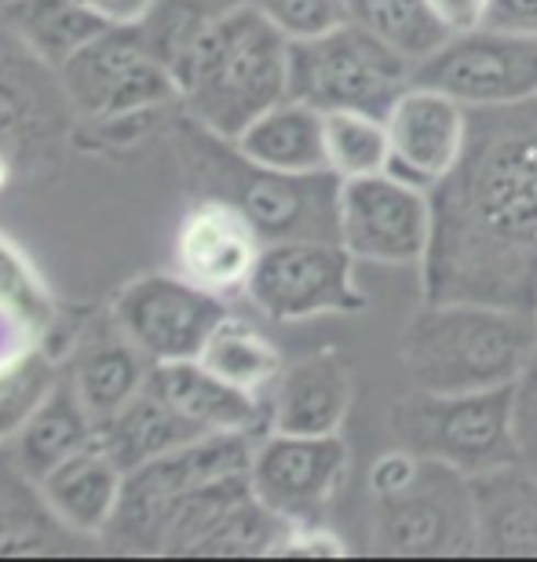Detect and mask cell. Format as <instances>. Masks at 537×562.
<instances>
[{
	"label": "cell",
	"mask_w": 537,
	"mask_h": 562,
	"mask_svg": "<svg viewBox=\"0 0 537 562\" xmlns=\"http://www.w3.org/2000/svg\"><path fill=\"white\" fill-rule=\"evenodd\" d=\"M256 438L260 435L249 431H212L150 460V464L128 471L118 512L103 533L125 552L161 555V537L176 501L187 490L205 486V482L249 475Z\"/></svg>",
	"instance_id": "8"
},
{
	"label": "cell",
	"mask_w": 537,
	"mask_h": 562,
	"mask_svg": "<svg viewBox=\"0 0 537 562\" xmlns=\"http://www.w3.org/2000/svg\"><path fill=\"white\" fill-rule=\"evenodd\" d=\"M351 398L355 384L348 362L337 351H311L278 373L267 395V413H271L267 431L337 435L340 424L348 420Z\"/></svg>",
	"instance_id": "17"
},
{
	"label": "cell",
	"mask_w": 537,
	"mask_h": 562,
	"mask_svg": "<svg viewBox=\"0 0 537 562\" xmlns=\"http://www.w3.org/2000/svg\"><path fill=\"white\" fill-rule=\"evenodd\" d=\"M348 15L388 48L406 55L413 66L454 37V30L432 8V0H348Z\"/></svg>",
	"instance_id": "27"
},
{
	"label": "cell",
	"mask_w": 537,
	"mask_h": 562,
	"mask_svg": "<svg viewBox=\"0 0 537 562\" xmlns=\"http://www.w3.org/2000/svg\"><path fill=\"white\" fill-rule=\"evenodd\" d=\"M432 8L439 11L443 22H446V26H450L454 33H465V30L483 26L490 0H432Z\"/></svg>",
	"instance_id": "37"
},
{
	"label": "cell",
	"mask_w": 537,
	"mask_h": 562,
	"mask_svg": "<svg viewBox=\"0 0 537 562\" xmlns=\"http://www.w3.org/2000/svg\"><path fill=\"white\" fill-rule=\"evenodd\" d=\"M348 442L337 435L264 431L249 460V486L289 526L322 522L348 475Z\"/></svg>",
	"instance_id": "13"
},
{
	"label": "cell",
	"mask_w": 537,
	"mask_h": 562,
	"mask_svg": "<svg viewBox=\"0 0 537 562\" xmlns=\"http://www.w3.org/2000/svg\"><path fill=\"white\" fill-rule=\"evenodd\" d=\"M286 530L289 522L282 515H275L264 501H256V493H249L212 526V533L194 548L190 559H271Z\"/></svg>",
	"instance_id": "29"
},
{
	"label": "cell",
	"mask_w": 537,
	"mask_h": 562,
	"mask_svg": "<svg viewBox=\"0 0 537 562\" xmlns=\"http://www.w3.org/2000/svg\"><path fill=\"white\" fill-rule=\"evenodd\" d=\"M534 318H537V307H534Z\"/></svg>",
	"instance_id": "41"
},
{
	"label": "cell",
	"mask_w": 537,
	"mask_h": 562,
	"mask_svg": "<svg viewBox=\"0 0 537 562\" xmlns=\"http://www.w3.org/2000/svg\"><path fill=\"white\" fill-rule=\"evenodd\" d=\"M264 249L260 231L238 209L216 198H198L176 231V267L194 285L227 296L245 289L256 256Z\"/></svg>",
	"instance_id": "16"
},
{
	"label": "cell",
	"mask_w": 537,
	"mask_h": 562,
	"mask_svg": "<svg viewBox=\"0 0 537 562\" xmlns=\"http://www.w3.org/2000/svg\"><path fill=\"white\" fill-rule=\"evenodd\" d=\"M0 303H19V307L33 311L37 318L52 322V296L44 289L41 274L33 271L30 260L0 234Z\"/></svg>",
	"instance_id": "33"
},
{
	"label": "cell",
	"mask_w": 537,
	"mask_h": 562,
	"mask_svg": "<svg viewBox=\"0 0 537 562\" xmlns=\"http://www.w3.org/2000/svg\"><path fill=\"white\" fill-rule=\"evenodd\" d=\"M391 172L424 190L454 172L468 143V106L443 88L413 81L388 110Z\"/></svg>",
	"instance_id": "15"
},
{
	"label": "cell",
	"mask_w": 537,
	"mask_h": 562,
	"mask_svg": "<svg viewBox=\"0 0 537 562\" xmlns=\"http://www.w3.org/2000/svg\"><path fill=\"white\" fill-rule=\"evenodd\" d=\"M534 358L537 318L497 303L424 300L399 336V362L410 384L435 395L523 384Z\"/></svg>",
	"instance_id": "2"
},
{
	"label": "cell",
	"mask_w": 537,
	"mask_h": 562,
	"mask_svg": "<svg viewBox=\"0 0 537 562\" xmlns=\"http://www.w3.org/2000/svg\"><path fill=\"white\" fill-rule=\"evenodd\" d=\"M388 427L395 446L410 453L479 475L519 460V384L461 395L413 387L391 406Z\"/></svg>",
	"instance_id": "5"
},
{
	"label": "cell",
	"mask_w": 537,
	"mask_h": 562,
	"mask_svg": "<svg viewBox=\"0 0 537 562\" xmlns=\"http://www.w3.org/2000/svg\"><path fill=\"white\" fill-rule=\"evenodd\" d=\"M337 238L358 263L421 267L432 245V194L395 172L340 179Z\"/></svg>",
	"instance_id": "11"
},
{
	"label": "cell",
	"mask_w": 537,
	"mask_h": 562,
	"mask_svg": "<svg viewBox=\"0 0 537 562\" xmlns=\"http://www.w3.org/2000/svg\"><path fill=\"white\" fill-rule=\"evenodd\" d=\"M48 325L52 322L37 318V314L19 307V303H0V369L22 355H30L33 347H41Z\"/></svg>",
	"instance_id": "34"
},
{
	"label": "cell",
	"mask_w": 537,
	"mask_h": 562,
	"mask_svg": "<svg viewBox=\"0 0 537 562\" xmlns=\"http://www.w3.org/2000/svg\"><path fill=\"white\" fill-rule=\"evenodd\" d=\"M150 358L128 340L118 318L110 325L81 333V344L70 358V384L81 395L88 413L99 420L114 417V413L139 395L150 380Z\"/></svg>",
	"instance_id": "20"
},
{
	"label": "cell",
	"mask_w": 537,
	"mask_h": 562,
	"mask_svg": "<svg viewBox=\"0 0 537 562\" xmlns=\"http://www.w3.org/2000/svg\"><path fill=\"white\" fill-rule=\"evenodd\" d=\"M355 256L340 238H278L264 241L245 281V296L275 322H307L322 314L366 311V292L355 281Z\"/></svg>",
	"instance_id": "9"
},
{
	"label": "cell",
	"mask_w": 537,
	"mask_h": 562,
	"mask_svg": "<svg viewBox=\"0 0 537 562\" xmlns=\"http://www.w3.org/2000/svg\"><path fill=\"white\" fill-rule=\"evenodd\" d=\"M187 183L198 198L227 201L260 231L264 241L278 238H337V190L333 172L289 176L249 161L234 139H223L194 117L179 132Z\"/></svg>",
	"instance_id": "4"
},
{
	"label": "cell",
	"mask_w": 537,
	"mask_h": 562,
	"mask_svg": "<svg viewBox=\"0 0 537 562\" xmlns=\"http://www.w3.org/2000/svg\"><path fill=\"white\" fill-rule=\"evenodd\" d=\"M4 19L11 33L55 70L92 37L114 26L103 11L85 0H11Z\"/></svg>",
	"instance_id": "25"
},
{
	"label": "cell",
	"mask_w": 537,
	"mask_h": 562,
	"mask_svg": "<svg viewBox=\"0 0 537 562\" xmlns=\"http://www.w3.org/2000/svg\"><path fill=\"white\" fill-rule=\"evenodd\" d=\"M289 41H311L351 22L348 0H249Z\"/></svg>",
	"instance_id": "32"
},
{
	"label": "cell",
	"mask_w": 537,
	"mask_h": 562,
	"mask_svg": "<svg viewBox=\"0 0 537 562\" xmlns=\"http://www.w3.org/2000/svg\"><path fill=\"white\" fill-rule=\"evenodd\" d=\"M22 132V103L15 99V88L0 85V146L8 150V143Z\"/></svg>",
	"instance_id": "38"
},
{
	"label": "cell",
	"mask_w": 537,
	"mask_h": 562,
	"mask_svg": "<svg viewBox=\"0 0 537 562\" xmlns=\"http://www.w3.org/2000/svg\"><path fill=\"white\" fill-rule=\"evenodd\" d=\"M201 435H212V431H201L198 424H190L183 413H176L169 402L161 395H154L150 387H143L136 398L125 402L114 417L99 420V431H96V442L114 457V464L125 471H136L150 460H158L172 449L194 442Z\"/></svg>",
	"instance_id": "23"
},
{
	"label": "cell",
	"mask_w": 537,
	"mask_h": 562,
	"mask_svg": "<svg viewBox=\"0 0 537 562\" xmlns=\"http://www.w3.org/2000/svg\"><path fill=\"white\" fill-rule=\"evenodd\" d=\"M85 4H92V8H99V11H103V0H85Z\"/></svg>",
	"instance_id": "40"
},
{
	"label": "cell",
	"mask_w": 537,
	"mask_h": 562,
	"mask_svg": "<svg viewBox=\"0 0 537 562\" xmlns=\"http://www.w3.org/2000/svg\"><path fill=\"white\" fill-rule=\"evenodd\" d=\"M326 168L337 179H362L391 172L388 121L358 110H329L326 114Z\"/></svg>",
	"instance_id": "28"
},
{
	"label": "cell",
	"mask_w": 537,
	"mask_h": 562,
	"mask_svg": "<svg viewBox=\"0 0 537 562\" xmlns=\"http://www.w3.org/2000/svg\"><path fill=\"white\" fill-rule=\"evenodd\" d=\"M147 387L161 395L176 413H183L201 431H249L264 435L271 427L267 398H256L249 391H238L227 380H220L198 358L179 362H154Z\"/></svg>",
	"instance_id": "18"
},
{
	"label": "cell",
	"mask_w": 537,
	"mask_h": 562,
	"mask_svg": "<svg viewBox=\"0 0 537 562\" xmlns=\"http://www.w3.org/2000/svg\"><path fill=\"white\" fill-rule=\"evenodd\" d=\"M63 92L88 121L150 114L179 99L176 77L150 52L139 22H114L59 66Z\"/></svg>",
	"instance_id": "10"
},
{
	"label": "cell",
	"mask_w": 537,
	"mask_h": 562,
	"mask_svg": "<svg viewBox=\"0 0 537 562\" xmlns=\"http://www.w3.org/2000/svg\"><path fill=\"white\" fill-rule=\"evenodd\" d=\"M125 486V471L114 464V457L103 446L92 442L81 453L66 457L48 475L37 482L41 501L66 530L99 537L110 526Z\"/></svg>",
	"instance_id": "21"
},
{
	"label": "cell",
	"mask_w": 537,
	"mask_h": 562,
	"mask_svg": "<svg viewBox=\"0 0 537 562\" xmlns=\"http://www.w3.org/2000/svg\"><path fill=\"white\" fill-rule=\"evenodd\" d=\"M11 172H15V157H11V150L0 146V190L11 183Z\"/></svg>",
	"instance_id": "39"
},
{
	"label": "cell",
	"mask_w": 537,
	"mask_h": 562,
	"mask_svg": "<svg viewBox=\"0 0 537 562\" xmlns=\"http://www.w3.org/2000/svg\"><path fill=\"white\" fill-rule=\"evenodd\" d=\"M234 146H238L249 161L275 168V172H289V176L329 172L326 168V114L293 95H286L282 103H275L256 121H249V125L234 136Z\"/></svg>",
	"instance_id": "22"
},
{
	"label": "cell",
	"mask_w": 537,
	"mask_h": 562,
	"mask_svg": "<svg viewBox=\"0 0 537 562\" xmlns=\"http://www.w3.org/2000/svg\"><path fill=\"white\" fill-rule=\"evenodd\" d=\"M344 555H348V544L322 522L289 526L275 552V559H344Z\"/></svg>",
	"instance_id": "35"
},
{
	"label": "cell",
	"mask_w": 537,
	"mask_h": 562,
	"mask_svg": "<svg viewBox=\"0 0 537 562\" xmlns=\"http://www.w3.org/2000/svg\"><path fill=\"white\" fill-rule=\"evenodd\" d=\"M96 431H99V424L92 413H88L81 395L74 391V384L70 380H59L52 395L19 427V435L11 438L8 446H11V453H15V464L26 471V479L41 482L55 464L81 453L85 446H92Z\"/></svg>",
	"instance_id": "24"
},
{
	"label": "cell",
	"mask_w": 537,
	"mask_h": 562,
	"mask_svg": "<svg viewBox=\"0 0 537 562\" xmlns=\"http://www.w3.org/2000/svg\"><path fill=\"white\" fill-rule=\"evenodd\" d=\"M479 559H537V475L519 460L472 475Z\"/></svg>",
	"instance_id": "19"
},
{
	"label": "cell",
	"mask_w": 537,
	"mask_h": 562,
	"mask_svg": "<svg viewBox=\"0 0 537 562\" xmlns=\"http://www.w3.org/2000/svg\"><path fill=\"white\" fill-rule=\"evenodd\" d=\"M369 548L380 559H472L479 552L472 475L421 457L406 486L373 497Z\"/></svg>",
	"instance_id": "6"
},
{
	"label": "cell",
	"mask_w": 537,
	"mask_h": 562,
	"mask_svg": "<svg viewBox=\"0 0 537 562\" xmlns=\"http://www.w3.org/2000/svg\"><path fill=\"white\" fill-rule=\"evenodd\" d=\"M293 41L249 0H234L209 22L183 66L176 88L187 114L234 139L238 132L289 95Z\"/></svg>",
	"instance_id": "3"
},
{
	"label": "cell",
	"mask_w": 537,
	"mask_h": 562,
	"mask_svg": "<svg viewBox=\"0 0 537 562\" xmlns=\"http://www.w3.org/2000/svg\"><path fill=\"white\" fill-rule=\"evenodd\" d=\"M413 70L417 66L406 55L388 48L358 22H344L322 37L293 41L289 95L318 106L322 114L358 110V114L388 117L395 99L413 85Z\"/></svg>",
	"instance_id": "7"
},
{
	"label": "cell",
	"mask_w": 537,
	"mask_h": 562,
	"mask_svg": "<svg viewBox=\"0 0 537 562\" xmlns=\"http://www.w3.org/2000/svg\"><path fill=\"white\" fill-rule=\"evenodd\" d=\"M483 26L537 33V0H490Z\"/></svg>",
	"instance_id": "36"
},
{
	"label": "cell",
	"mask_w": 537,
	"mask_h": 562,
	"mask_svg": "<svg viewBox=\"0 0 537 562\" xmlns=\"http://www.w3.org/2000/svg\"><path fill=\"white\" fill-rule=\"evenodd\" d=\"M59 380L63 376L55 369V355H48L44 347H33L30 355L0 369V442H11L19 435V427L37 413Z\"/></svg>",
	"instance_id": "31"
},
{
	"label": "cell",
	"mask_w": 537,
	"mask_h": 562,
	"mask_svg": "<svg viewBox=\"0 0 537 562\" xmlns=\"http://www.w3.org/2000/svg\"><path fill=\"white\" fill-rule=\"evenodd\" d=\"M413 81L443 88L465 106H508L537 95V33L476 26L454 33L417 63Z\"/></svg>",
	"instance_id": "12"
},
{
	"label": "cell",
	"mask_w": 537,
	"mask_h": 562,
	"mask_svg": "<svg viewBox=\"0 0 537 562\" xmlns=\"http://www.w3.org/2000/svg\"><path fill=\"white\" fill-rule=\"evenodd\" d=\"M110 314L150 362H179L201 355L227 303L183 274H143L118 292Z\"/></svg>",
	"instance_id": "14"
},
{
	"label": "cell",
	"mask_w": 537,
	"mask_h": 562,
	"mask_svg": "<svg viewBox=\"0 0 537 562\" xmlns=\"http://www.w3.org/2000/svg\"><path fill=\"white\" fill-rule=\"evenodd\" d=\"M198 362L212 369L220 380H227L238 391H249L256 398H267L275 387L278 373H282V351L256 329V325L242 318H223L212 336L201 347Z\"/></svg>",
	"instance_id": "26"
},
{
	"label": "cell",
	"mask_w": 537,
	"mask_h": 562,
	"mask_svg": "<svg viewBox=\"0 0 537 562\" xmlns=\"http://www.w3.org/2000/svg\"><path fill=\"white\" fill-rule=\"evenodd\" d=\"M432 194L424 300L537 307V95L468 106L461 161Z\"/></svg>",
	"instance_id": "1"
},
{
	"label": "cell",
	"mask_w": 537,
	"mask_h": 562,
	"mask_svg": "<svg viewBox=\"0 0 537 562\" xmlns=\"http://www.w3.org/2000/svg\"><path fill=\"white\" fill-rule=\"evenodd\" d=\"M227 4H234V0H154V8L139 19V30L147 37L150 52L176 77L205 26Z\"/></svg>",
	"instance_id": "30"
}]
</instances>
